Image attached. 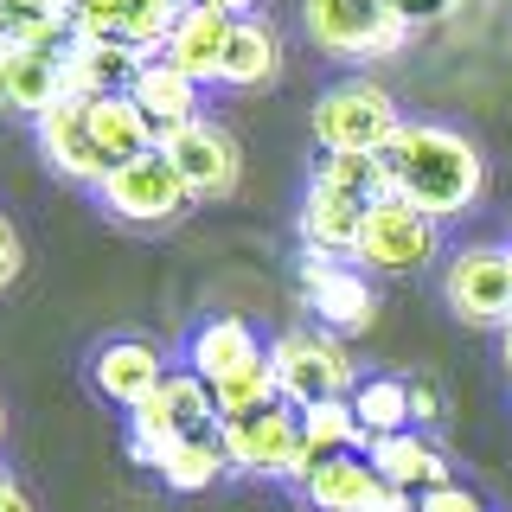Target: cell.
Listing matches in <instances>:
<instances>
[{
  "label": "cell",
  "instance_id": "2e32d148",
  "mask_svg": "<svg viewBox=\"0 0 512 512\" xmlns=\"http://www.w3.org/2000/svg\"><path fill=\"white\" fill-rule=\"evenodd\" d=\"M365 461H372V474L384 487H404V493H429V487H448V455L436 442L423 436V429H397V436H378L365 448Z\"/></svg>",
  "mask_w": 512,
  "mask_h": 512
},
{
  "label": "cell",
  "instance_id": "7402d4cb",
  "mask_svg": "<svg viewBox=\"0 0 512 512\" xmlns=\"http://www.w3.org/2000/svg\"><path fill=\"white\" fill-rule=\"evenodd\" d=\"M77 0H0V52H58Z\"/></svg>",
  "mask_w": 512,
  "mask_h": 512
},
{
  "label": "cell",
  "instance_id": "83f0119b",
  "mask_svg": "<svg viewBox=\"0 0 512 512\" xmlns=\"http://www.w3.org/2000/svg\"><path fill=\"white\" fill-rule=\"evenodd\" d=\"M212 404H218V423H224V416H250V410L282 404V384H276V365H269V352H263V359H250L244 372L218 378V384H212Z\"/></svg>",
  "mask_w": 512,
  "mask_h": 512
},
{
  "label": "cell",
  "instance_id": "5b68a950",
  "mask_svg": "<svg viewBox=\"0 0 512 512\" xmlns=\"http://www.w3.org/2000/svg\"><path fill=\"white\" fill-rule=\"evenodd\" d=\"M96 199H103V212L109 218H122V224H141V231H167V224H180L192 205V192L186 180L173 173V160L167 154H141V160H128V167H116L103 186H96Z\"/></svg>",
  "mask_w": 512,
  "mask_h": 512
},
{
  "label": "cell",
  "instance_id": "f546056e",
  "mask_svg": "<svg viewBox=\"0 0 512 512\" xmlns=\"http://www.w3.org/2000/svg\"><path fill=\"white\" fill-rule=\"evenodd\" d=\"M173 442H180V423L167 416L160 391H154L141 410H128V461H135V468H160Z\"/></svg>",
  "mask_w": 512,
  "mask_h": 512
},
{
  "label": "cell",
  "instance_id": "d590c367",
  "mask_svg": "<svg viewBox=\"0 0 512 512\" xmlns=\"http://www.w3.org/2000/svg\"><path fill=\"white\" fill-rule=\"evenodd\" d=\"M397 13H404L410 26H429V20H442V13H455V0H391Z\"/></svg>",
  "mask_w": 512,
  "mask_h": 512
},
{
  "label": "cell",
  "instance_id": "7a4b0ae2",
  "mask_svg": "<svg viewBox=\"0 0 512 512\" xmlns=\"http://www.w3.org/2000/svg\"><path fill=\"white\" fill-rule=\"evenodd\" d=\"M301 26L327 58H346V64L397 58L416 32L391 0H301Z\"/></svg>",
  "mask_w": 512,
  "mask_h": 512
},
{
  "label": "cell",
  "instance_id": "3957f363",
  "mask_svg": "<svg viewBox=\"0 0 512 512\" xmlns=\"http://www.w3.org/2000/svg\"><path fill=\"white\" fill-rule=\"evenodd\" d=\"M269 365H276V384H282V404L288 410H308V404H327V397H352L359 384V365L340 333L327 327H288L269 340Z\"/></svg>",
  "mask_w": 512,
  "mask_h": 512
},
{
  "label": "cell",
  "instance_id": "b9f144b4",
  "mask_svg": "<svg viewBox=\"0 0 512 512\" xmlns=\"http://www.w3.org/2000/svg\"><path fill=\"white\" fill-rule=\"evenodd\" d=\"M0 58H7V52H0Z\"/></svg>",
  "mask_w": 512,
  "mask_h": 512
},
{
  "label": "cell",
  "instance_id": "4316f807",
  "mask_svg": "<svg viewBox=\"0 0 512 512\" xmlns=\"http://www.w3.org/2000/svg\"><path fill=\"white\" fill-rule=\"evenodd\" d=\"M301 442H308L314 455H365V448H372V436H365L359 416H352V397H327V404L301 410Z\"/></svg>",
  "mask_w": 512,
  "mask_h": 512
},
{
  "label": "cell",
  "instance_id": "836d02e7",
  "mask_svg": "<svg viewBox=\"0 0 512 512\" xmlns=\"http://www.w3.org/2000/svg\"><path fill=\"white\" fill-rule=\"evenodd\" d=\"M20 263H26L20 231H13V218H0V295H7V288L20 282Z\"/></svg>",
  "mask_w": 512,
  "mask_h": 512
},
{
  "label": "cell",
  "instance_id": "e0dca14e",
  "mask_svg": "<svg viewBox=\"0 0 512 512\" xmlns=\"http://www.w3.org/2000/svg\"><path fill=\"white\" fill-rule=\"evenodd\" d=\"M263 340H256V327L250 320H237V314H212V320H199L192 327V340H186V372L192 378H205V384H218V378H231V372H244L250 359H263Z\"/></svg>",
  "mask_w": 512,
  "mask_h": 512
},
{
  "label": "cell",
  "instance_id": "ac0fdd59",
  "mask_svg": "<svg viewBox=\"0 0 512 512\" xmlns=\"http://www.w3.org/2000/svg\"><path fill=\"white\" fill-rule=\"evenodd\" d=\"M128 96H135V103H141V116L154 122V148H160V135H173V128H186V122H199V116H205V109H199V96H205V90L192 84L186 71H173V64L160 58V52H154V58L135 71Z\"/></svg>",
  "mask_w": 512,
  "mask_h": 512
},
{
  "label": "cell",
  "instance_id": "8d00e7d4",
  "mask_svg": "<svg viewBox=\"0 0 512 512\" xmlns=\"http://www.w3.org/2000/svg\"><path fill=\"white\" fill-rule=\"evenodd\" d=\"M365 512H416V493H404V487H378L372 500H365Z\"/></svg>",
  "mask_w": 512,
  "mask_h": 512
},
{
  "label": "cell",
  "instance_id": "ab89813d",
  "mask_svg": "<svg viewBox=\"0 0 512 512\" xmlns=\"http://www.w3.org/2000/svg\"><path fill=\"white\" fill-rule=\"evenodd\" d=\"M500 359H506V372H512V320L500 327Z\"/></svg>",
  "mask_w": 512,
  "mask_h": 512
},
{
  "label": "cell",
  "instance_id": "1f68e13d",
  "mask_svg": "<svg viewBox=\"0 0 512 512\" xmlns=\"http://www.w3.org/2000/svg\"><path fill=\"white\" fill-rule=\"evenodd\" d=\"M122 0H77L71 7V39H116Z\"/></svg>",
  "mask_w": 512,
  "mask_h": 512
},
{
  "label": "cell",
  "instance_id": "60d3db41",
  "mask_svg": "<svg viewBox=\"0 0 512 512\" xmlns=\"http://www.w3.org/2000/svg\"><path fill=\"white\" fill-rule=\"evenodd\" d=\"M0 442H7V410H0Z\"/></svg>",
  "mask_w": 512,
  "mask_h": 512
},
{
  "label": "cell",
  "instance_id": "52a82bcc",
  "mask_svg": "<svg viewBox=\"0 0 512 512\" xmlns=\"http://www.w3.org/2000/svg\"><path fill=\"white\" fill-rule=\"evenodd\" d=\"M442 301L455 320L500 333L512 320V244H468L442 269Z\"/></svg>",
  "mask_w": 512,
  "mask_h": 512
},
{
  "label": "cell",
  "instance_id": "9a60e30c",
  "mask_svg": "<svg viewBox=\"0 0 512 512\" xmlns=\"http://www.w3.org/2000/svg\"><path fill=\"white\" fill-rule=\"evenodd\" d=\"M148 52H135L128 39H64V90L71 96H109L128 90Z\"/></svg>",
  "mask_w": 512,
  "mask_h": 512
},
{
  "label": "cell",
  "instance_id": "ffe728a7",
  "mask_svg": "<svg viewBox=\"0 0 512 512\" xmlns=\"http://www.w3.org/2000/svg\"><path fill=\"white\" fill-rule=\"evenodd\" d=\"M64 45L58 52H7L0 58V103L20 109V116H52V109L64 103Z\"/></svg>",
  "mask_w": 512,
  "mask_h": 512
},
{
  "label": "cell",
  "instance_id": "8992f818",
  "mask_svg": "<svg viewBox=\"0 0 512 512\" xmlns=\"http://www.w3.org/2000/svg\"><path fill=\"white\" fill-rule=\"evenodd\" d=\"M442 256V224L423 218L416 205L404 199H378L365 212V231H359V256L352 263L372 269V276H416Z\"/></svg>",
  "mask_w": 512,
  "mask_h": 512
},
{
  "label": "cell",
  "instance_id": "f35d334b",
  "mask_svg": "<svg viewBox=\"0 0 512 512\" xmlns=\"http://www.w3.org/2000/svg\"><path fill=\"white\" fill-rule=\"evenodd\" d=\"M205 7H218L224 20H250V13H256V0H205Z\"/></svg>",
  "mask_w": 512,
  "mask_h": 512
},
{
  "label": "cell",
  "instance_id": "d6986e66",
  "mask_svg": "<svg viewBox=\"0 0 512 512\" xmlns=\"http://www.w3.org/2000/svg\"><path fill=\"white\" fill-rule=\"evenodd\" d=\"M90 103V135H96V154H103V167L116 173L128 160L154 154V122L141 116V103L128 90H109V96H84ZM103 173V180H109Z\"/></svg>",
  "mask_w": 512,
  "mask_h": 512
},
{
  "label": "cell",
  "instance_id": "d6a6232c",
  "mask_svg": "<svg viewBox=\"0 0 512 512\" xmlns=\"http://www.w3.org/2000/svg\"><path fill=\"white\" fill-rule=\"evenodd\" d=\"M416 512H487V500L474 487H461V480H448V487L416 493Z\"/></svg>",
  "mask_w": 512,
  "mask_h": 512
},
{
  "label": "cell",
  "instance_id": "44dd1931",
  "mask_svg": "<svg viewBox=\"0 0 512 512\" xmlns=\"http://www.w3.org/2000/svg\"><path fill=\"white\" fill-rule=\"evenodd\" d=\"M282 77V32L263 20V13H250V20L231 26V45H224V71L218 84L224 90H263Z\"/></svg>",
  "mask_w": 512,
  "mask_h": 512
},
{
  "label": "cell",
  "instance_id": "7c38bea8",
  "mask_svg": "<svg viewBox=\"0 0 512 512\" xmlns=\"http://www.w3.org/2000/svg\"><path fill=\"white\" fill-rule=\"evenodd\" d=\"M39 128V154L45 167L64 173L71 186H103V154H96V135H90V103L84 96H64V103L52 109V116L32 122Z\"/></svg>",
  "mask_w": 512,
  "mask_h": 512
},
{
  "label": "cell",
  "instance_id": "277c9868",
  "mask_svg": "<svg viewBox=\"0 0 512 512\" xmlns=\"http://www.w3.org/2000/svg\"><path fill=\"white\" fill-rule=\"evenodd\" d=\"M397 128H404L397 96L372 77H340L314 103V141L327 154H384L397 141Z\"/></svg>",
  "mask_w": 512,
  "mask_h": 512
},
{
  "label": "cell",
  "instance_id": "d4e9b609",
  "mask_svg": "<svg viewBox=\"0 0 512 512\" xmlns=\"http://www.w3.org/2000/svg\"><path fill=\"white\" fill-rule=\"evenodd\" d=\"M314 180H320V186H333V192H346V199H359V205L397 199V186H391V160H384V154H320Z\"/></svg>",
  "mask_w": 512,
  "mask_h": 512
},
{
  "label": "cell",
  "instance_id": "6da1fadb",
  "mask_svg": "<svg viewBox=\"0 0 512 512\" xmlns=\"http://www.w3.org/2000/svg\"><path fill=\"white\" fill-rule=\"evenodd\" d=\"M384 160H391L397 199L436 224L474 212L480 192H487V154L448 122H404L397 141L384 148Z\"/></svg>",
  "mask_w": 512,
  "mask_h": 512
},
{
  "label": "cell",
  "instance_id": "74e56055",
  "mask_svg": "<svg viewBox=\"0 0 512 512\" xmlns=\"http://www.w3.org/2000/svg\"><path fill=\"white\" fill-rule=\"evenodd\" d=\"M0 512H32V500H26V487L13 474H0Z\"/></svg>",
  "mask_w": 512,
  "mask_h": 512
},
{
  "label": "cell",
  "instance_id": "30bf717a",
  "mask_svg": "<svg viewBox=\"0 0 512 512\" xmlns=\"http://www.w3.org/2000/svg\"><path fill=\"white\" fill-rule=\"evenodd\" d=\"M160 154L173 160V173L186 180L192 199H224V192H237L244 180V154H237V135L212 116L173 128V135H160Z\"/></svg>",
  "mask_w": 512,
  "mask_h": 512
},
{
  "label": "cell",
  "instance_id": "cb8c5ba5",
  "mask_svg": "<svg viewBox=\"0 0 512 512\" xmlns=\"http://www.w3.org/2000/svg\"><path fill=\"white\" fill-rule=\"evenodd\" d=\"M160 487L167 493H205V487H218L224 474H231V455H224V442H218V429H199V436H180L167 448V461H160Z\"/></svg>",
  "mask_w": 512,
  "mask_h": 512
},
{
  "label": "cell",
  "instance_id": "8fae6325",
  "mask_svg": "<svg viewBox=\"0 0 512 512\" xmlns=\"http://www.w3.org/2000/svg\"><path fill=\"white\" fill-rule=\"evenodd\" d=\"M167 352H160L154 340H103L90 352V384L109 397L116 410H141L148 397L167 384Z\"/></svg>",
  "mask_w": 512,
  "mask_h": 512
},
{
  "label": "cell",
  "instance_id": "9c48e42d",
  "mask_svg": "<svg viewBox=\"0 0 512 512\" xmlns=\"http://www.w3.org/2000/svg\"><path fill=\"white\" fill-rule=\"evenodd\" d=\"M218 442L231 455V474L288 480L295 474V455H301V410L269 404V410H250V416H224Z\"/></svg>",
  "mask_w": 512,
  "mask_h": 512
},
{
  "label": "cell",
  "instance_id": "4fadbf2b",
  "mask_svg": "<svg viewBox=\"0 0 512 512\" xmlns=\"http://www.w3.org/2000/svg\"><path fill=\"white\" fill-rule=\"evenodd\" d=\"M231 26L237 20H224L218 7H205V0H186V13H180V26H173V39L160 45V58L173 64V71H186L192 84H218V71H224V45H231Z\"/></svg>",
  "mask_w": 512,
  "mask_h": 512
},
{
  "label": "cell",
  "instance_id": "603a6c76",
  "mask_svg": "<svg viewBox=\"0 0 512 512\" xmlns=\"http://www.w3.org/2000/svg\"><path fill=\"white\" fill-rule=\"evenodd\" d=\"M384 487L372 474V461L365 455H327L320 468L308 474V487H301V500L314 512H365V500Z\"/></svg>",
  "mask_w": 512,
  "mask_h": 512
},
{
  "label": "cell",
  "instance_id": "4dcf8cb0",
  "mask_svg": "<svg viewBox=\"0 0 512 512\" xmlns=\"http://www.w3.org/2000/svg\"><path fill=\"white\" fill-rule=\"evenodd\" d=\"M160 404H167V416L180 423V436H199V429H218V404H212V384L192 378L186 365L180 372H167V384H160Z\"/></svg>",
  "mask_w": 512,
  "mask_h": 512
},
{
  "label": "cell",
  "instance_id": "484cf974",
  "mask_svg": "<svg viewBox=\"0 0 512 512\" xmlns=\"http://www.w3.org/2000/svg\"><path fill=\"white\" fill-rule=\"evenodd\" d=\"M352 416H359L365 436H397V429H410V384L391 378V372H372L352 384Z\"/></svg>",
  "mask_w": 512,
  "mask_h": 512
},
{
  "label": "cell",
  "instance_id": "f1b7e54d",
  "mask_svg": "<svg viewBox=\"0 0 512 512\" xmlns=\"http://www.w3.org/2000/svg\"><path fill=\"white\" fill-rule=\"evenodd\" d=\"M180 13H186V0H122V26H116V39H128L135 52H160V45L173 39V26H180Z\"/></svg>",
  "mask_w": 512,
  "mask_h": 512
},
{
  "label": "cell",
  "instance_id": "e575fe53",
  "mask_svg": "<svg viewBox=\"0 0 512 512\" xmlns=\"http://www.w3.org/2000/svg\"><path fill=\"white\" fill-rule=\"evenodd\" d=\"M442 416V397H436V384L429 378H410V429H429Z\"/></svg>",
  "mask_w": 512,
  "mask_h": 512
},
{
  "label": "cell",
  "instance_id": "5bb4252c",
  "mask_svg": "<svg viewBox=\"0 0 512 512\" xmlns=\"http://www.w3.org/2000/svg\"><path fill=\"white\" fill-rule=\"evenodd\" d=\"M365 212H372V205H359V199H346V192H333V186L308 180V199H301V218H295V231H301V250L346 256V263H352V256H359Z\"/></svg>",
  "mask_w": 512,
  "mask_h": 512
},
{
  "label": "cell",
  "instance_id": "ba28073f",
  "mask_svg": "<svg viewBox=\"0 0 512 512\" xmlns=\"http://www.w3.org/2000/svg\"><path fill=\"white\" fill-rule=\"evenodd\" d=\"M301 301H308L314 327L340 333H365L378 320V295H372V276L346 256H320V250H301Z\"/></svg>",
  "mask_w": 512,
  "mask_h": 512
}]
</instances>
